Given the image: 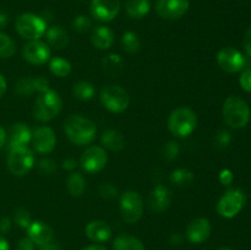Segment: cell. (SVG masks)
<instances>
[{"mask_svg":"<svg viewBox=\"0 0 251 250\" xmlns=\"http://www.w3.org/2000/svg\"><path fill=\"white\" fill-rule=\"evenodd\" d=\"M64 130L68 139L77 146L90 145L97 135V127L92 120L76 114L70 115L65 120Z\"/></svg>","mask_w":251,"mask_h":250,"instance_id":"obj_1","label":"cell"},{"mask_svg":"<svg viewBox=\"0 0 251 250\" xmlns=\"http://www.w3.org/2000/svg\"><path fill=\"white\" fill-rule=\"evenodd\" d=\"M222 114L225 123L233 129H242L250 120V108L244 100L230 96L223 103Z\"/></svg>","mask_w":251,"mask_h":250,"instance_id":"obj_2","label":"cell"},{"mask_svg":"<svg viewBox=\"0 0 251 250\" xmlns=\"http://www.w3.org/2000/svg\"><path fill=\"white\" fill-rule=\"evenodd\" d=\"M63 102L59 96L53 90H47L46 92L39 93L33 108V117L39 123H48L53 120L60 113Z\"/></svg>","mask_w":251,"mask_h":250,"instance_id":"obj_3","label":"cell"},{"mask_svg":"<svg viewBox=\"0 0 251 250\" xmlns=\"http://www.w3.org/2000/svg\"><path fill=\"white\" fill-rule=\"evenodd\" d=\"M198 117L190 108L180 107L174 109L168 118V129L174 136L188 137L195 130Z\"/></svg>","mask_w":251,"mask_h":250,"instance_id":"obj_4","label":"cell"},{"mask_svg":"<svg viewBox=\"0 0 251 250\" xmlns=\"http://www.w3.org/2000/svg\"><path fill=\"white\" fill-rule=\"evenodd\" d=\"M16 31L22 38H26L28 41H36L43 37L47 32V22L41 16H37L34 14H22L17 17Z\"/></svg>","mask_w":251,"mask_h":250,"instance_id":"obj_5","label":"cell"},{"mask_svg":"<svg viewBox=\"0 0 251 250\" xmlns=\"http://www.w3.org/2000/svg\"><path fill=\"white\" fill-rule=\"evenodd\" d=\"M100 103L112 113H123L130 103L129 93L117 85H108L100 90Z\"/></svg>","mask_w":251,"mask_h":250,"instance_id":"obj_6","label":"cell"},{"mask_svg":"<svg viewBox=\"0 0 251 250\" xmlns=\"http://www.w3.org/2000/svg\"><path fill=\"white\" fill-rule=\"evenodd\" d=\"M34 166V154L28 147H20L9 151L7 168L14 175L24 176Z\"/></svg>","mask_w":251,"mask_h":250,"instance_id":"obj_7","label":"cell"},{"mask_svg":"<svg viewBox=\"0 0 251 250\" xmlns=\"http://www.w3.org/2000/svg\"><path fill=\"white\" fill-rule=\"evenodd\" d=\"M247 202V195L240 189H230L217 203L218 215L225 218H233L243 210Z\"/></svg>","mask_w":251,"mask_h":250,"instance_id":"obj_8","label":"cell"},{"mask_svg":"<svg viewBox=\"0 0 251 250\" xmlns=\"http://www.w3.org/2000/svg\"><path fill=\"white\" fill-rule=\"evenodd\" d=\"M120 212L127 223H136L144 212V202L139 193L126 190L120 196Z\"/></svg>","mask_w":251,"mask_h":250,"instance_id":"obj_9","label":"cell"},{"mask_svg":"<svg viewBox=\"0 0 251 250\" xmlns=\"http://www.w3.org/2000/svg\"><path fill=\"white\" fill-rule=\"evenodd\" d=\"M108 162L107 152L100 146H91L81 154L80 164L87 173H97L105 167Z\"/></svg>","mask_w":251,"mask_h":250,"instance_id":"obj_10","label":"cell"},{"mask_svg":"<svg viewBox=\"0 0 251 250\" xmlns=\"http://www.w3.org/2000/svg\"><path fill=\"white\" fill-rule=\"evenodd\" d=\"M217 63L223 71L228 74H234L244 68L245 58L237 49L232 47H226L218 51Z\"/></svg>","mask_w":251,"mask_h":250,"instance_id":"obj_11","label":"cell"},{"mask_svg":"<svg viewBox=\"0 0 251 250\" xmlns=\"http://www.w3.org/2000/svg\"><path fill=\"white\" fill-rule=\"evenodd\" d=\"M22 56L33 65H43L50 59V49L44 42L36 39L26 43L22 49Z\"/></svg>","mask_w":251,"mask_h":250,"instance_id":"obj_12","label":"cell"},{"mask_svg":"<svg viewBox=\"0 0 251 250\" xmlns=\"http://www.w3.org/2000/svg\"><path fill=\"white\" fill-rule=\"evenodd\" d=\"M189 0H158L156 11L162 19L178 20L189 10Z\"/></svg>","mask_w":251,"mask_h":250,"instance_id":"obj_13","label":"cell"},{"mask_svg":"<svg viewBox=\"0 0 251 250\" xmlns=\"http://www.w3.org/2000/svg\"><path fill=\"white\" fill-rule=\"evenodd\" d=\"M172 200H173V195H172L171 189L158 184L150 193L149 199H147V206L151 212L161 213L171 206Z\"/></svg>","mask_w":251,"mask_h":250,"instance_id":"obj_14","label":"cell"},{"mask_svg":"<svg viewBox=\"0 0 251 250\" xmlns=\"http://www.w3.org/2000/svg\"><path fill=\"white\" fill-rule=\"evenodd\" d=\"M32 144L38 153H49L54 150L56 137L53 129L49 126H39L32 131Z\"/></svg>","mask_w":251,"mask_h":250,"instance_id":"obj_15","label":"cell"},{"mask_svg":"<svg viewBox=\"0 0 251 250\" xmlns=\"http://www.w3.org/2000/svg\"><path fill=\"white\" fill-rule=\"evenodd\" d=\"M211 223L207 218L198 217L191 221L186 227V239L193 244H201L211 235Z\"/></svg>","mask_w":251,"mask_h":250,"instance_id":"obj_16","label":"cell"},{"mask_svg":"<svg viewBox=\"0 0 251 250\" xmlns=\"http://www.w3.org/2000/svg\"><path fill=\"white\" fill-rule=\"evenodd\" d=\"M120 10V0H92L91 12L100 21H112Z\"/></svg>","mask_w":251,"mask_h":250,"instance_id":"obj_17","label":"cell"},{"mask_svg":"<svg viewBox=\"0 0 251 250\" xmlns=\"http://www.w3.org/2000/svg\"><path fill=\"white\" fill-rule=\"evenodd\" d=\"M32 140V131L25 123H16L12 125L7 134V149L14 150L27 147Z\"/></svg>","mask_w":251,"mask_h":250,"instance_id":"obj_18","label":"cell"},{"mask_svg":"<svg viewBox=\"0 0 251 250\" xmlns=\"http://www.w3.org/2000/svg\"><path fill=\"white\" fill-rule=\"evenodd\" d=\"M27 237L32 240L36 245L42 247L48 243L53 242L54 233L53 229L41 221H34L31 222V225L27 228Z\"/></svg>","mask_w":251,"mask_h":250,"instance_id":"obj_19","label":"cell"},{"mask_svg":"<svg viewBox=\"0 0 251 250\" xmlns=\"http://www.w3.org/2000/svg\"><path fill=\"white\" fill-rule=\"evenodd\" d=\"M15 90L20 96H29L34 92L39 95L49 90V81L44 77H25L16 83Z\"/></svg>","mask_w":251,"mask_h":250,"instance_id":"obj_20","label":"cell"},{"mask_svg":"<svg viewBox=\"0 0 251 250\" xmlns=\"http://www.w3.org/2000/svg\"><path fill=\"white\" fill-rule=\"evenodd\" d=\"M86 235L95 243H104L112 238V228L104 221H91L85 229Z\"/></svg>","mask_w":251,"mask_h":250,"instance_id":"obj_21","label":"cell"},{"mask_svg":"<svg viewBox=\"0 0 251 250\" xmlns=\"http://www.w3.org/2000/svg\"><path fill=\"white\" fill-rule=\"evenodd\" d=\"M91 42L100 50H107L114 43V33L107 26H100L93 29Z\"/></svg>","mask_w":251,"mask_h":250,"instance_id":"obj_22","label":"cell"},{"mask_svg":"<svg viewBox=\"0 0 251 250\" xmlns=\"http://www.w3.org/2000/svg\"><path fill=\"white\" fill-rule=\"evenodd\" d=\"M100 141H102L103 146L105 149L110 150V151L119 152L124 150L125 147L124 136H123V134L119 130L115 129H107L105 131H103Z\"/></svg>","mask_w":251,"mask_h":250,"instance_id":"obj_23","label":"cell"},{"mask_svg":"<svg viewBox=\"0 0 251 250\" xmlns=\"http://www.w3.org/2000/svg\"><path fill=\"white\" fill-rule=\"evenodd\" d=\"M47 42L55 49H64L69 43V37L65 29L60 26H53L47 29Z\"/></svg>","mask_w":251,"mask_h":250,"instance_id":"obj_24","label":"cell"},{"mask_svg":"<svg viewBox=\"0 0 251 250\" xmlns=\"http://www.w3.org/2000/svg\"><path fill=\"white\" fill-rule=\"evenodd\" d=\"M125 10L131 19L140 20L150 12L151 2H150V0H126Z\"/></svg>","mask_w":251,"mask_h":250,"instance_id":"obj_25","label":"cell"},{"mask_svg":"<svg viewBox=\"0 0 251 250\" xmlns=\"http://www.w3.org/2000/svg\"><path fill=\"white\" fill-rule=\"evenodd\" d=\"M114 250H146L139 238L129 234H119L113 242Z\"/></svg>","mask_w":251,"mask_h":250,"instance_id":"obj_26","label":"cell"},{"mask_svg":"<svg viewBox=\"0 0 251 250\" xmlns=\"http://www.w3.org/2000/svg\"><path fill=\"white\" fill-rule=\"evenodd\" d=\"M66 188H68V191L71 196L78 198V196L82 195L86 190V180L82 174L71 173L66 180Z\"/></svg>","mask_w":251,"mask_h":250,"instance_id":"obj_27","label":"cell"},{"mask_svg":"<svg viewBox=\"0 0 251 250\" xmlns=\"http://www.w3.org/2000/svg\"><path fill=\"white\" fill-rule=\"evenodd\" d=\"M95 86L88 81H80L73 87V95L80 100H90L95 96Z\"/></svg>","mask_w":251,"mask_h":250,"instance_id":"obj_28","label":"cell"},{"mask_svg":"<svg viewBox=\"0 0 251 250\" xmlns=\"http://www.w3.org/2000/svg\"><path fill=\"white\" fill-rule=\"evenodd\" d=\"M49 69L58 77H66L71 73V64L66 59L55 56L49 61Z\"/></svg>","mask_w":251,"mask_h":250,"instance_id":"obj_29","label":"cell"},{"mask_svg":"<svg viewBox=\"0 0 251 250\" xmlns=\"http://www.w3.org/2000/svg\"><path fill=\"white\" fill-rule=\"evenodd\" d=\"M122 46L126 53L136 54L140 50V48H141V42H140L139 36L135 32L127 31L123 34Z\"/></svg>","mask_w":251,"mask_h":250,"instance_id":"obj_30","label":"cell"},{"mask_svg":"<svg viewBox=\"0 0 251 250\" xmlns=\"http://www.w3.org/2000/svg\"><path fill=\"white\" fill-rule=\"evenodd\" d=\"M194 173L188 168H178L172 172L171 181L176 186H188L193 183Z\"/></svg>","mask_w":251,"mask_h":250,"instance_id":"obj_31","label":"cell"},{"mask_svg":"<svg viewBox=\"0 0 251 250\" xmlns=\"http://www.w3.org/2000/svg\"><path fill=\"white\" fill-rule=\"evenodd\" d=\"M16 51L15 42L7 34L0 32V58H11Z\"/></svg>","mask_w":251,"mask_h":250,"instance_id":"obj_32","label":"cell"},{"mask_svg":"<svg viewBox=\"0 0 251 250\" xmlns=\"http://www.w3.org/2000/svg\"><path fill=\"white\" fill-rule=\"evenodd\" d=\"M14 221L20 228H22V229H27V228H28V225H31V222H32L29 212L22 207L17 208V210L15 211Z\"/></svg>","mask_w":251,"mask_h":250,"instance_id":"obj_33","label":"cell"},{"mask_svg":"<svg viewBox=\"0 0 251 250\" xmlns=\"http://www.w3.org/2000/svg\"><path fill=\"white\" fill-rule=\"evenodd\" d=\"M91 25L92 22H91L90 17H87L86 15H77L73 21V28L78 33H85L91 28Z\"/></svg>","mask_w":251,"mask_h":250,"instance_id":"obj_34","label":"cell"},{"mask_svg":"<svg viewBox=\"0 0 251 250\" xmlns=\"http://www.w3.org/2000/svg\"><path fill=\"white\" fill-rule=\"evenodd\" d=\"M179 151H180V149H179L178 142L171 140V141L167 142L163 147L164 158H166L167 161H173L174 158H176V157H178Z\"/></svg>","mask_w":251,"mask_h":250,"instance_id":"obj_35","label":"cell"},{"mask_svg":"<svg viewBox=\"0 0 251 250\" xmlns=\"http://www.w3.org/2000/svg\"><path fill=\"white\" fill-rule=\"evenodd\" d=\"M123 60L119 55L117 54H110L104 59V68L109 73H117L120 68H122Z\"/></svg>","mask_w":251,"mask_h":250,"instance_id":"obj_36","label":"cell"},{"mask_svg":"<svg viewBox=\"0 0 251 250\" xmlns=\"http://www.w3.org/2000/svg\"><path fill=\"white\" fill-rule=\"evenodd\" d=\"M38 169L42 174H53L56 171V163L50 158H43L38 162Z\"/></svg>","mask_w":251,"mask_h":250,"instance_id":"obj_37","label":"cell"},{"mask_svg":"<svg viewBox=\"0 0 251 250\" xmlns=\"http://www.w3.org/2000/svg\"><path fill=\"white\" fill-rule=\"evenodd\" d=\"M98 191H100V195L102 196L103 199H107V200L117 198V195H118L117 188L109 183L102 184V185L100 186V189H98Z\"/></svg>","mask_w":251,"mask_h":250,"instance_id":"obj_38","label":"cell"},{"mask_svg":"<svg viewBox=\"0 0 251 250\" xmlns=\"http://www.w3.org/2000/svg\"><path fill=\"white\" fill-rule=\"evenodd\" d=\"M232 141V136L227 130H220L215 136V144L218 147H227Z\"/></svg>","mask_w":251,"mask_h":250,"instance_id":"obj_39","label":"cell"},{"mask_svg":"<svg viewBox=\"0 0 251 250\" xmlns=\"http://www.w3.org/2000/svg\"><path fill=\"white\" fill-rule=\"evenodd\" d=\"M239 83L242 88L247 92H251V68L245 69L239 77Z\"/></svg>","mask_w":251,"mask_h":250,"instance_id":"obj_40","label":"cell"},{"mask_svg":"<svg viewBox=\"0 0 251 250\" xmlns=\"http://www.w3.org/2000/svg\"><path fill=\"white\" fill-rule=\"evenodd\" d=\"M233 180H234V175H233L232 171H229V169H223V171H221L220 181L222 185L229 186L233 183Z\"/></svg>","mask_w":251,"mask_h":250,"instance_id":"obj_41","label":"cell"},{"mask_svg":"<svg viewBox=\"0 0 251 250\" xmlns=\"http://www.w3.org/2000/svg\"><path fill=\"white\" fill-rule=\"evenodd\" d=\"M34 247L36 244L28 237H25L17 244V250H34Z\"/></svg>","mask_w":251,"mask_h":250,"instance_id":"obj_42","label":"cell"},{"mask_svg":"<svg viewBox=\"0 0 251 250\" xmlns=\"http://www.w3.org/2000/svg\"><path fill=\"white\" fill-rule=\"evenodd\" d=\"M11 229V220L9 217H2L0 220V233L1 234H7Z\"/></svg>","mask_w":251,"mask_h":250,"instance_id":"obj_43","label":"cell"},{"mask_svg":"<svg viewBox=\"0 0 251 250\" xmlns=\"http://www.w3.org/2000/svg\"><path fill=\"white\" fill-rule=\"evenodd\" d=\"M244 48L247 53L251 56V27L245 32L244 36Z\"/></svg>","mask_w":251,"mask_h":250,"instance_id":"obj_44","label":"cell"},{"mask_svg":"<svg viewBox=\"0 0 251 250\" xmlns=\"http://www.w3.org/2000/svg\"><path fill=\"white\" fill-rule=\"evenodd\" d=\"M76 166H77V163H76V161L74 158L64 159L63 168L66 169V171H74L76 168Z\"/></svg>","mask_w":251,"mask_h":250,"instance_id":"obj_45","label":"cell"},{"mask_svg":"<svg viewBox=\"0 0 251 250\" xmlns=\"http://www.w3.org/2000/svg\"><path fill=\"white\" fill-rule=\"evenodd\" d=\"M183 240L184 237L181 233H174V234H172L171 238H169V242L173 245H180L181 243H183Z\"/></svg>","mask_w":251,"mask_h":250,"instance_id":"obj_46","label":"cell"},{"mask_svg":"<svg viewBox=\"0 0 251 250\" xmlns=\"http://www.w3.org/2000/svg\"><path fill=\"white\" fill-rule=\"evenodd\" d=\"M39 250H61V247L56 242H50L46 245H42Z\"/></svg>","mask_w":251,"mask_h":250,"instance_id":"obj_47","label":"cell"},{"mask_svg":"<svg viewBox=\"0 0 251 250\" xmlns=\"http://www.w3.org/2000/svg\"><path fill=\"white\" fill-rule=\"evenodd\" d=\"M7 141V134H6V130L0 125V150L6 145Z\"/></svg>","mask_w":251,"mask_h":250,"instance_id":"obj_48","label":"cell"},{"mask_svg":"<svg viewBox=\"0 0 251 250\" xmlns=\"http://www.w3.org/2000/svg\"><path fill=\"white\" fill-rule=\"evenodd\" d=\"M5 92H6V80H5L4 76L0 74V97H2Z\"/></svg>","mask_w":251,"mask_h":250,"instance_id":"obj_49","label":"cell"},{"mask_svg":"<svg viewBox=\"0 0 251 250\" xmlns=\"http://www.w3.org/2000/svg\"><path fill=\"white\" fill-rule=\"evenodd\" d=\"M7 21H9V16H7L5 12H0V27H5L6 26Z\"/></svg>","mask_w":251,"mask_h":250,"instance_id":"obj_50","label":"cell"},{"mask_svg":"<svg viewBox=\"0 0 251 250\" xmlns=\"http://www.w3.org/2000/svg\"><path fill=\"white\" fill-rule=\"evenodd\" d=\"M0 250H10L9 242L4 237H0Z\"/></svg>","mask_w":251,"mask_h":250,"instance_id":"obj_51","label":"cell"},{"mask_svg":"<svg viewBox=\"0 0 251 250\" xmlns=\"http://www.w3.org/2000/svg\"><path fill=\"white\" fill-rule=\"evenodd\" d=\"M82 250H107L102 245H88V247L83 248Z\"/></svg>","mask_w":251,"mask_h":250,"instance_id":"obj_52","label":"cell"},{"mask_svg":"<svg viewBox=\"0 0 251 250\" xmlns=\"http://www.w3.org/2000/svg\"><path fill=\"white\" fill-rule=\"evenodd\" d=\"M218 250H233V249H230V248H221V249Z\"/></svg>","mask_w":251,"mask_h":250,"instance_id":"obj_53","label":"cell"},{"mask_svg":"<svg viewBox=\"0 0 251 250\" xmlns=\"http://www.w3.org/2000/svg\"><path fill=\"white\" fill-rule=\"evenodd\" d=\"M201 250H208V249H201Z\"/></svg>","mask_w":251,"mask_h":250,"instance_id":"obj_54","label":"cell"}]
</instances>
